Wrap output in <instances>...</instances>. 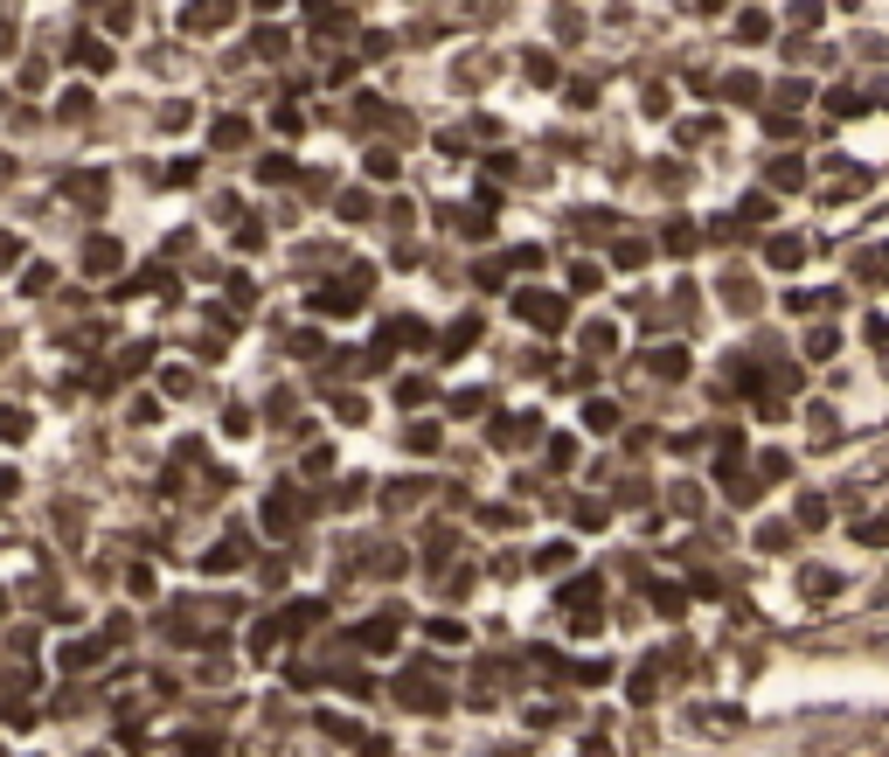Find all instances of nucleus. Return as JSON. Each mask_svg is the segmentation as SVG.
<instances>
[{
	"label": "nucleus",
	"instance_id": "nucleus-19",
	"mask_svg": "<svg viewBox=\"0 0 889 757\" xmlns=\"http://www.w3.org/2000/svg\"><path fill=\"white\" fill-rule=\"evenodd\" d=\"M695 8H709V14H723V0H695Z\"/></svg>",
	"mask_w": 889,
	"mask_h": 757
},
{
	"label": "nucleus",
	"instance_id": "nucleus-9",
	"mask_svg": "<svg viewBox=\"0 0 889 757\" xmlns=\"http://www.w3.org/2000/svg\"><path fill=\"white\" fill-rule=\"evenodd\" d=\"M709 132H716V119H688V125H681V132H674V140H681V146H702V140H709Z\"/></svg>",
	"mask_w": 889,
	"mask_h": 757
},
{
	"label": "nucleus",
	"instance_id": "nucleus-7",
	"mask_svg": "<svg viewBox=\"0 0 889 757\" xmlns=\"http://www.w3.org/2000/svg\"><path fill=\"white\" fill-rule=\"evenodd\" d=\"M521 70H528L536 84H556V56H550V49H528V56H521Z\"/></svg>",
	"mask_w": 889,
	"mask_h": 757
},
{
	"label": "nucleus",
	"instance_id": "nucleus-11",
	"mask_svg": "<svg viewBox=\"0 0 889 757\" xmlns=\"http://www.w3.org/2000/svg\"><path fill=\"white\" fill-rule=\"evenodd\" d=\"M369 175L375 181H396V154H389V146H375V154H369Z\"/></svg>",
	"mask_w": 889,
	"mask_h": 757
},
{
	"label": "nucleus",
	"instance_id": "nucleus-14",
	"mask_svg": "<svg viewBox=\"0 0 889 757\" xmlns=\"http://www.w3.org/2000/svg\"><path fill=\"white\" fill-rule=\"evenodd\" d=\"M668 251H674V257L695 251V230H688V223H674V230H668Z\"/></svg>",
	"mask_w": 889,
	"mask_h": 757
},
{
	"label": "nucleus",
	"instance_id": "nucleus-21",
	"mask_svg": "<svg viewBox=\"0 0 889 757\" xmlns=\"http://www.w3.org/2000/svg\"><path fill=\"white\" fill-rule=\"evenodd\" d=\"M882 272H889V257H882Z\"/></svg>",
	"mask_w": 889,
	"mask_h": 757
},
{
	"label": "nucleus",
	"instance_id": "nucleus-6",
	"mask_svg": "<svg viewBox=\"0 0 889 757\" xmlns=\"http://www.w3.org/2000/svg\"><path fill=\"white\" fill-rule=\"evenodd\" d=\"M765 35H771V14H758V8L736 14V43H765Z\"/></svg>",
	"mask_w": 889,
	"mask_h": 757
},
{
	"label": "nucleus",
	"instance_id": "nucleus-2",
	"mask_svg": "<svg viewBox=\"0 0 889 757\" xmlns=\"http://www.w3.org/2000/svg\"><path fill=\"white\" fill-rule=\"evenodd\" d=\"M765 264H771V272H800V264H806V237H771L765 243Z\"/></svg>",
	"mask_w": 889,
	"mask_h": 757
},
{
	"label": "nucleus",
	"instance_id": "nucleus-1",
	"mask_svg": "<svg viewBox=\"0 0 889 757\" xmlns=\"http://www.w3.org/2000/svg\"><path fill=\"white\" fill-rule=\"evenodd\" d=\"M515 307H521V320H536V327H563V320H570V307H563L556 292H521Z\"/></svg>",
	"mask_w": 889,
	"mask_h": 757
},
{
	"label": "nucleus",
	"instance_id": "nucleus-17",
	"mask_svg": "<svg viewBox=\"0 0 889 757\" xmlns=\"http://www.w3.org/2000/svg\"><path fill=\"white\" fill-rule=\"evenodd\" d=\"M771 140H785V146H792V140H800V119H785V111H771Z\"/></svg>",
	"mask_w": 889,
	"mask_h": 757
},
{
	"label": "nucleus",
	"instance_id": "nucleus-5",
	"mask_svg": "<svg viewBox=\"0 0 889 757\" xmlns=\"http://www.w3.org/2000/svg\"><path fill=\"white\" fill-rule=\"evenodd\" d=\"M868 105V91H855V84H841V91H827V111H841V119H855V111Z\"/></svg>",
	"mask_w": 889,
	"mask_h": 757
},
{
	"label": "nucleus",
	"instance_id": "nucleus-3",
	"mask_svg": "<svg viewBox=\"0 0 889 757\" xmlns=\"http://www.w3.org/2000/svg\"><path fill=\"white\" fill-rule=\"evenodd\" d=\"M237 14V0H195V8H188V28L195 35H209V28H223Z\"/></svg>",
	"mask_w": 889,
	"mask_h": 757
},
{
	"label": "nucleus",
	"instance_id": "nucleus-16",
	"mask_svg": "<svg viewBox=\"0 0 889 757\" xmlns=\"http://www.w3.org/2000/svg\"><path fill=\"white\" fill-rule=\"evenodd\" d=\"M792 28H820V0H800V8H792Z\"/></svg>",
	"mask_w": 889,
	"mask_h": 757
},
{
	"label": "nucleus",
	"instance_id": "nucleus-8",
	"mask_svg": "<svg viewBox=\"0 0 889 757\" xmlns=\"http://www.w3.org/2000/svg\"><path fill=\"white\" fill-rule=\"evenodd\" d=\"M800 181H806V167L792 160V154H785V160H771V188H800Z\"/></svg>",
	"mask_w": 889,
	"mask_h": 757
},
{
	"label": "nucleus",
	"instance_id": "nucleus-13",
	"mask_svg": "<svg viewBox=\"0 0 889 757\" xmlns=\"http://www.w3.org/2000/svg\"><path fill=\"white\" fill-rule=\"evenodd\" d=\"M431 639H445V647H459V639H466V626H459V618H431Z\"/></svg>",
	"mask_w": 889,
	"mask_h": 757
},
{
	"label": "nucleus",
	"instance_id": "nucleus-15",
	"mask_svg": "<svg viewBox=\"0 0 889 757\" xmlns=\"http://www.w3.org/2000/svg\"><path fill=\"white\" fill-rule=\"evenodd\" d=\"M584 424L604 431V424H618V410H612V404H584Z\"/></svg>",
	"mask_w": 889,
	"mask_h": 757
},
{
	"label": "nucleus",
	"instance_id": "nucleus-12",
	"mask_svg": "<svg viewBox=\"0 0 889 757\" xmlns=\"http://www.w3.org/2000/svg\"><path fill=\"white\" fill-rule=\"evenodd\" d=\"M653 369L668 375V383H674V375H688V362H681V348H660V355H653Z\"/></svg>",
	"mask_w": 889,
	"mask_h": 757
},
{
	"label": "nucleus",
	"instance_id": "nucleus-20",
	"mask_svg": "<svg viewBox=\"0 0 889 757\" xmlns=\"http://www.w3.org/2000/svg\"><path fill=\"white\" fill-rule=\"evenodd\" d=\"M841 8H862V0H841Z\"/></svg>",
	"mask_w": 889,
	"mask_h": 757
},
{
	"label": "nucleus",
	"instance_id": "nucleus-4",
	"mask_svg": "<svg viewBox=\"0 0 889 757\" xmlns=\"http://www.w3.org/2000/svg\"><path fill=\"white\" fill-rule=\"evenodd\" d=\"M862 188H868V175H862V167H841V175L827 181V202H855Z\"/></svg>",
	"mask_w": 889,
	"mask_h": 757
},
{
	"label": "nucleus",
	"instance_id": "nucleus-18",
	"mask_svg": "<svg viewBox=\"0 0 889 757\" xmlns=\"http://www.w3.org/2000/svg\"><path fill=\"white\" fill-rule=\"evenodd\" d=\"M472 334H480V327H472V320H459V327H452V334H445V355H459V348H466V340H472Z\"/></svg>",
	"mask_w": 889,
	"mask_h": 757
},
{
	"label": "nucleus",
	"instance_id": "nucleus-10",
	"mask_svg": "<svg viewBox=\"0 0 889 757\" xmlns=\"http://www.w3.org/2000/svg\"><path fill=\"white\" fill-rule=\"evenodd\" d=\"M612 264H626V272H639V264H647V243H633V237H626V243L612 251Z\"/></svg>",
	"mask_w": 889,
	"mask_h": 757
}]
</instances>
